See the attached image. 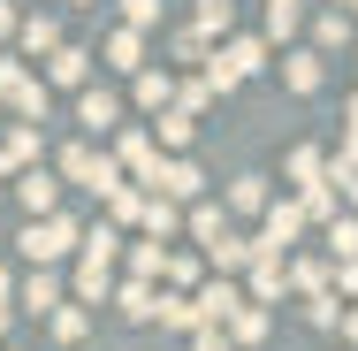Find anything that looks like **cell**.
I'll return each instance as SVG.
<instances>
[{
  "label": "cell",
  "instance_id": "obj_1",
  "mask_svg": "<svg viewBox=\"0 0 358 351\" xmlns=\"http://www.w3.org/2000/svg\"><path fill=\"white\" fill-rule=\"evenodd\" d=\"M145 191H152V199H168V207H199V199H206V176H199V160L160 153V160H152V176H145Z\"/></svg>",
  "mask_w": 358,
  "mask_h": 351
},
{
  "label": "cell",
  "instance_id": "obj_2",
  "mask_svg": "<svg viewBox=\"0 0 358 351\" xmlns=\"http://www.w3.org/2000/svg\"><path fill=\"white\" fill-rule=\"evenodd\" d=\"M76 245H84V229H76L69 214H46V221H31V229H23V260H31V268H54V260H69Z\"/></svg>",
  "mask_w": 358,
  "mask_h": 351
},
{
  "label": "cell",
  "instance_id": "obj_3",
  "mask_svg": "<svg viewBox=\"0 0 358 351\" xmlns=\"http://www.w3.org/2000/svg\"><path fill=\"white\" fill-rule=\"evenodd\" d=\"M62 184H84V191H99V199H107V191H115V184H130V176H122V168H115L92 138H76L69 153H62Z\"/></svg>",
  "mask_w": 358,
  "mask_h": 351
},
{
  "label": "cell",
  "instance_id": "obj_4",
  "mask_svg": "<svg viewBox=\"0 0 358 351\" xmlns=\"http://www.w3.org/2000/svg\"><path fill=\"white\" fill-rule=\"evenodd\" d=\"M0 107L15 123H46V84L23 69V62H0Z\"/></svg>",
  "mask_w": 358,
  "mask_h": 351
},
{
  "label": "cell",
  "instance_id": "obj_5",
  "mask_svg": "<svg viewBox=\"0 0 358 351\" xmlns=\"http://www.w3.org/2000/svg\"><path fill=\"white\" fill-rule=\"evenodd\" d=\"M107 160H115V168H122L130 184H145V176H152V160H160V145H152V130H145V123H122V130H115V153H107Z\"/></svg>",
  "mask_w": 358,
  "mask_h": 351
},
{
  "label": "cell",
  "instance_id": "obj_6",
  "mask_svg": "<svg viewBox=\"0 0 358 351\" xmlns=\"http://www.w3.org/2000/svg\"><path fill=\"white\" fill-rule=\"evenodd\" d=\"M8 191L23 199V214H31V221H46V214H62V176H46V168H23V176H15Z\"/></svg>",
  "mask_w": 358,
  "mask_h": 351
},
{
  "label": "cell",
  "instance_id": "obj_7",
  "mask_svg": "<svg viewBox=\"0 0 358 351\" xmlns=\"http://www.w3.org/2000/svg\"><path fill=\"white\" fill-rule=\"evenodd\" d=\"M191 305H199V329H229V321H236V305H244V290H236V282H199V290H191Z\"/></svg>",
  "mask_w": 358,
  "mask_h": 351
},
{
  "label": "cell",
  "instance_id": "obj_8",
  "mask_svg": "<svg viewBox=\"0 0 358 351\" xmlns=\"http://www.w3.org/2000/svg\"><path fill=\"white\" fill-rule=\"evenodd\" d=\"M76 123H84L92 138H115V130H122V99L99 92V84H84V92H76Z\"/></svg>",
  "mask_w": 358,
  "mask_h": 351
},
{
  "label": "cell",
  "instance_id": "obj_9",
  "mask_svg": "<svg viewBox=\"0 0 358 351\" xmlns=\"http://www.w3.org/2000/svg\"><path fill=\"white\" fill-rule=\"evenodd\" d=\"M183 229H191V237H199L206 252H214V245H229V237H236V221H229V214H221L214 199H199V207H183Z\"/></svg>",
  "mask_w": 358,
  "mask_h": 351
},
{
  "label": "cell",
  "instance_id": "obj_10",
  "mask_svg": "<svg viewBox=\"0 0 358 351\" xmlns=\"http://www.w3.org/2000/svg\"><path fill=\"white\" fill-rule=\"evenodd\" d=\"M289 290V260H252V282H244V305H275Z\"/></svg>",
  "mask_w": 358,
  "mask_h": 351
},
{
  "label": "cell",
  "instance_id": "obj_11",
  "mask_svg": "<svg viewBox=\"0 0 358 351\" xmlns=\"http://www.w3.org/2000/svg\"><path fill=\"white\" fill-rule=\"evenodd\" d=\"M38 84H76V92H84V84H92V54L62 39V54H46V76H38Z\"/></svg>",
  "mask_w": 358,
  "mask_h": 351
},
{
  "label": "cell",
  "instance_id": "obj_12",
  "mask_svg": "<svg viewBox=\"0 0 358 351\" xmlns=\"http://www.w3.org/2000/svg\"><path fill=\"white\" fill-rule=\"evenodd\" d=\"M214 54L229 62V69H236V84H244V76H259V69H267V39H221Z\"/></svg>",
  "mask_w": 358,
  "mask_h": 351
},
{
  "label": "cell",
  "instance_id": "obj_13",
  "mask_svg": "<svg viewBox=\"0 0 358 351\" xmlns=\"http://www.w3.org/2000/svg\"><path fill=\"white\" fill-rule=\"evenodd\" d=\"M15 298H23V313H54V305H62V275H54V268H31Z\"/></svg>",
  "mask_w": 358,
  "mask_h": 351
},
{
  "label": "cell",
  "instance_id": "obj_14",
  "mask_svg": "<svg viewBox=\"0 0 358 351\" xmlns=\"http://www.w3.org/2000/svg\"><path fill=\"white\" fill-rule=\"evenodd\" d=\"M229 23H236V0H191V31L214 46V39H229Z\"/></svg>",
  "mask_w": 358,
  "mask_h": 351
},
{
  "label": "cell",
  "instance_id": "obj_15",
  "mask_svg": "<svg viewBox=\"0 0 358 351\" xmlns=\"http://www.w3.org/2000/svg\"><path fill=\"white\" fill-rule=\"evenodd\" d=\"M320 76H328V69H320L313 46H289V54H282V84H289V92H320Z\"/></svg>",
  "mask_w": 358,
  "mask_h": 351
},
{
  "label": "cell",
  "instance_id": "obj_16",
  "mask_svg": "<svg viewBox=\"0 0 358 351\" xmlns=\"http://www.w3.org/2000/svg\"><path fill=\"white\" fill-rule=\"evenodd\" d=\"M0 160L23 176V168H38V123H8V145H0Z\"/></svg>",
  "mask_w": 358,
  "mask_h": 351
},
{
  "label": "cell",
  "instance_id": "obj_17",
  "mask_svg": "<svg viewBox=\"0 0 358 351\" xmlns=\"http://www.w3.org/2000/svg\"><path fill=\"white\" fill-rule=\"evenodd\" d=\"M221 214H267V176H229Z\"/></svg>",
  "mask_w": 358,
  "mask_h": 351
},
{
  "label": "cell",
  "instance_id": "obj_18",
  "mask_svg": "<svg viewBox=\"0 0 358 351\" xmlns=\"http://www.w3.org/2000/svg\"><path fill=\"white\" fill-rule=\"evenodd\" d=\"M130 92H138V107H152V115L176 107V76H168V69H138V76H130Z\"/></svg>",
  "mask_w": 358,
  "mask_h": 351
},
{
  "label": "cell",
  "instance_id": "obj_19",
  "mask_svg": "<svg viewBox=\"0 0 358 351\" xmlns=\"http://www.w3.org/2000/svg\"><path fill=\"white\" fill-rule=\"evenodd\" d=\"M15 39H23V54H62V23L54 15H23Z\"/></svg>",
  "mask_w": 358,
  "mask_h": 351
},
{
  "label": "cell",
  "instance_id": "obj_20",
  "mask_svg": "<svg viewBox=\"0 0 358 351\" xmlns=\"http://www.w3.org/2000/svg\"><path fill=\"white\" fill-rule=\"evenodd\" d=\"M76 252H84V260H92V268H115V252H122V229H115V221H92V229H84V245H76Z\"/></svg>",
  "mask_w": 358,
  "mask_h": 351
},
{
  "label": "cell",
  "instance_id": "obj_21",
  "mask_svg": "<svg viewBox=\"0 0 358 351\" xmlns=\"http://www.w3.org/2000/svg\"><path fill=\"white\" fill-rule=\"evenodd\" d=\"M351 39H358V23H351V15H336V8L313 23V54H320V62H328L336 46H351Z\"/></svg>",
  "mask_w": 358,
  "mask_h": 351
},
{
  "label": "cell",
  "instance_id": "obj_22",
  "mask_svg": "<svg viewBox=\"0 0 358 351\" xmlns=\"http://www.w3.org/2000/svg\"><path fill=\"white\" fill-rule=\"evenodd\" d=\"M191 138H199V123H191L183 107H160V123H152V145H168V153H183Z\"/></svg>",
  "mask_w": 358,
  "mask_h": 351
},
{
  "label": "cell",
  "instance_id": "obj_23",
  "mask_svg": "<svg viewBox=\"0 0 358 351\" xmlns=\"http://www.w3.org/2000/svg\"><path fill=\"white\" fill-rule=\"evenodd\" d=\"M76 305H115V268H76Z\"/></svg>",
  "mask_w": 358,
  "mask_h": 351
},
{
  "label": "cell",
  "instance_id": "obj_24",
  "mask_svg": "<svg viewBox=\"0 0 358 351\" xmlns=\"http://www.w3.org/2000/svg\"><path fill=\"white\" fill-rule=\"evenodd\" d=\"M115 305H122V321H152L160 313V290L152 282H115Z\"/></svg>",
  "mask_w": 358,
  "mask_h": 351
},
{
  "label": "cell",
  "instance_id": "obj_25",
  "mask_svg": "<svg viewBox=\"0 0 358 351\" xmlns=\"http://www.w3.org/2000/svg\"><path fill=\"white\" fill-rule=\"evenodd\" d=\"M145 237H152V245H168V237H176V229H183V207H168V199H152V191H145Z\"/></svg>",
  "mask_w": 358,
  "mask_h": 351
},
{
  "label": "cell",
  "instance_id": "obj_26",
  "mask_svg": "<svg viewBox=\"0 0 358 351\" xmlns=\"http://www.w3.org/2000/svg\"><path fill=\"white\" fill-rule=\"evenodd\" d=\"M289 290H305V298L336 290V260H289Z\"/></svg>",
  "mask_w": 358,
  "mask_h": 351
},
{
  "label": "cell",
  "instance_id": "obj_27",
  "mask_svg": "<svg viewBox=\"0 0 358 351\" xmlns=\"http://www.w3.org/2000/svg\"><path fill=\"white\" fill-rule=\"evenodd\" d=\"M107 69H122V76L145 69V31H115L107 39Z\"/></svg>",
  "mask_w": 358,
  "mask_h": 351
},
{
  "label": "cell",
  "instance_id": "obj_28",
  "mask_svg": "<svg viewBox=\"0 0 358 351\" xmlns=\"http://www.w3.org/2000/svg\"><path fill=\"white\" fill-rule=\"evenodd\" d=\"M160 275H168V245L138 237V245H130V282H160Z\"/></svg>",
  "mask_w": 358,
  "mask_h": 351
},
{
  "label": "cell",
  "instance_id": "obj_29",
  "mask_svg": "<svg viewBox=\"0 0 358 351\" xmlns=\"http://www.w3.org/2000/svg\"><path fill=\"white\" fill-rule=\"evenodd\" d=\"M289 184H297V191L328 184V153H320V145H297V153H289Z\"/></svg>",
  "mask_w": 358,
  "mask_h": 351
},
{
  "label": "cell",
  "instance_id": "obj_30",
  "mask_svg": "<svg viewBox=\"0 0 358 351\" xmlns=\"http://www.w3.org/2000/svg\"><path fill=\"white\" fill-rule=\"evenodd\" d=\"M138 214H145V184H115V191H107V221H115V229H130Z\"/></svg>",
  "mask_w": 358,
  "mask_h": 351
},
{
  "label": "cell",
  "instance_id": "obj_31",
  "mask_svg": "<svg viewBox=\"0 0 358 351\" xmlns=\"http://www.w3.org/2000/svg\"><path fill=\"white\" fill-rule=\"evenodd\" d=\"M152 321H160V329H183V336H191V329H199V305H191L183 290H160V313H152Z\"/></svg>",
  "mask_w": 358,
  "mask_h": 351
},
{
  "label": "cell",
  "instance_id": "obj_32",
  "mask_svg": "<svg viewBox=\"0 0 358 351\" xmlns=\"http://www.w3.org/2000/svg\"><path fill=\"white\" fill-rule=\"evenodd\" d=\"M297 214H305V221H336V214H343L336 184H313V191H297Z\"/></svg>",
  "mask_w": 358,
  "mask_h": 351
},
{
  "label": "cell",
  "instance_id": "obj_33",
  "mask_svg": "<svg viewBox=\"0 0 358 351\" xmlns=\"http://www.w3.org/2000/svg\"><path fill=\"white\" fill-rule=\"evenodd\" d=\"M328 260H336V268L358 260V214H336V221H328Z\"/></svg>",
  "mask_w": 358,
  "mask_h": 351
},
{
  "label": "cell",
  "instance_id": "obj_34",
  "mask_svg": "<svg viewBox=\"0 0 358 351\" xmlns=\"http://www.w3.org/2000/svg\"><path fill=\"white\" fill-rule=\"evenodd\" d=\"M221 336H229V344H259V336H267V305H236V321H229Z\"/></svg>",
  "mask_w": 358,
  "mask_h": 351
},
{
  "label": "cell",
  "instance_id": "obj_35",
  "mask_svg": "<svg viewBox=\"0 0 358 351\" xmlns=\"http://www.w3.org/2000/svg\"><path fill=\"white\" fill-rule=\"evenodd\" d=\"M46 321H54V336H62V344H84V336H92V313H84V305H54Z\"/></svg>",
  "mask_w": 358,
  "mask_h": 351
},
{
  "label": "cell",
  "instance_id": "obj_36",
  "mask_svg": "<svg viewBox=\"0 0 358 351\" xmlns=\"http://www.w3.org/2000/svg\"><path fill=\"white\" fill-rule=\"evenodd\" d=\"M168 54H176V62H183V69H206V54H214V46H206V39H199V31H191V23H183V31H176V39H168Z\"/></svg>",
  "mask_w": 358,
  "mask_h": 351
},
{
  "label": "cell",
  "instance_id": "obj_37",
  "mask_svg": "<svg viewBox=\"0 0 358 351\" xmlns=\"http://www.w3.org/2000/svg\"><path fill=\"white\" fill-rule=\"evenodd\" d=\"M206 260H214V268H221V282H229L236 268H252V237H229V245H214Z\"/></svg>",
  "mask_w": 358,
  "mask_h": 351
},
{
  "label": "cell",
  "instance_id": "obj_38",
  "mask_svg": "<svg viewBox=\"0 0 358 351\" xmlns=\"http://www.w3.org/2000/svg\"><path fill=\"white\" fill-rule=\"evenodd\" d=\"M305 23V0H267V39H289Z\"/></svg>",
  "mask_w": 358,
  "mask_h": 351
},
{
  "label": "cell",
  "instance_id": "obj_39",
  "mask_svg": "<svg viewBox=\"0 0 358 351\" xmlns=\"http://www.w3.org/2000/svg\"><path fill=\"white\" fill-rule=\"evenodd\" d=\"M176 107H183V115L199 123V115L214 107V92H206V76H183V84H176Z\"/></svg>",
  "mask_w": 358,
  "mask_h": 351
},
{
  "label": "cell",
  "instance_id": "obj_40",
  "mask_svg": "<svg viewBox=\"0 0 358 351\" xmlns=\"http://www.w3.org/2000/svg\"><path fill=\"white\" fill-rule=\"evenodd\" d=\"M305 313H313V329H336V321H343V298L320 290V298H305Z\"/></svg>",
  "mask_w": 358,
  "mask_h": 351
},
{
  "label": "cell",
  "instance_id": "obj_41",
  "mask_svg": "<svg viewBox=\"0 0 358 351\" xmlns=\"http://www.w3.org/2000/svg\"><path fill=\"white\" fill-rule=\"evenodd\" d=\"M168 282L191 298V282H199V252H168Z\"/></svg>",
  "mask_w": 358,
  "mask_h": 351
},
{
  "label": "cell",
  "instance_id": "obj_42",
  "mask_svg": "<svg viewBox=\"0 0 358 351\" xmlns=\"http://www.w3.org/2000/svg\"><path fill=\"white\" fill-rule=\"evenodd\" d=\"M160 23V0H122V31H152Z\"/></svg>",
  "mask_w": 358,
  "mask_h": 351
},
{
  "label": "cell",
  "instance_id": "obj_43",
  "mask_svg": "<svg viewBox=\"0 0 358 351\" xmlns=\"http://www.w3.org/2000/svg\"><path fill=\"white\" fill-rule=\"evenodd\" d=\"M191 351H236V344H229L221 329H191Z\"/></svg>",
  "mask_w": 358,
  "mask_h": 351
},
{
  "label": "cell",
  "instance_id": "obj_44",
  "mask_svg": "<svg viewBox=\"0 0 358 351\" xmlns=\"http://www.w3.org/2000/svg\"><path fill=\"white\" fill-rule=\"evenodd\" d=\"M336 282H343V298H358V260H343V268H336Z\"/></svg>",
  "mask_w": 358,
  "mask_h": 351
},
{
  "label": "cell",
  "instance_id": "obj_45",
  "mask_svg": "<svg viewBox=\"0 0 358 351\" xmlns=\"http://www.w3.org/2000/svg\"><path fill=\"white\" fill-rule=\"evenodd\" d=\"M15 23H23V15H15V0H0V39H15Z\"/></svg>",
  "mask_w": 358,
  "mask_h": 351
},
{
  "label": "cell",
  "instance_id": "obj_46",
  "mask_svg": "<svg viewBox=\"0 0 358 351\" xmlns=\"http://www.w3.org/2000/svg\"><path fill=\"white\" fill-rule=\"evenodd\" d=\"M336 329H343V344H358V305H343V321H336Z\"/></svg>",
  "mask_w": 358,
  "mask_h": 351
},
{
  "label": "cell",
  "instance_id": "obj_47",
  "mask_svg": "<svg viewBox=\"0 0 358 351\" xmlns=\"http://www.w3.org/2000/svg\"><path fill=\"white\" fill-rule=\"evenodd\" d=\"M336 191H343V214H358V176H343Z\"/></svg>",
  "mask_w": 358,
  "mask_h": 351
},
{
  "label": "cell",
  "instance_id": "obj_48",
  "mask_svg": "<svg viewBox=\"0 0 358 351\" xmlns=\"http://www.w3.org/2000/svg\"><path fill=\"white\" fill-rule=\"evenodd\" d=\"M343 130H358V92H351V107H343Z\"/></svg>",
  "mask_w": 358,
  "mask_h": 351
},
{
  "label": "cell",
  "instance_id": "obj_49",
  "mask_svg": "<svg viewBox=\"0 0 358 351\" xmlns=\"http://www.w3.org/2000/svg\"><path fill=\"white\" fill-rule=\"evenodd\" d=\"M8 176H15V168H8V160H0V191H8Z\"/></svg>",
  "mask_w": 358,
  "mask_h": 351
},
{
  "label": "cell",
  "instance_id": "obj_50",
  "mask_svg": "<svg viewBox=\"0 0 358 351\" xmlns=\"http://www.w3.org/2000/svg\"><path fill=\"white\" fill-rule=\"evenodd\" d=\"M0 336H8V298H0Z\"/></svg>",
  "mask_w": 358,
  "mask_h": 351
},
{
  "label": "cell",
  "instance_id": "obj_51",
  "mask_svg": "<svg viewBox=\"0 0 358 351\" xmlns=\"http://www.w3.org/2000/svg\"><path fill=\"white\" fill-rule=\"evenodd\" d=\"M351 8H358V0H336V15H351Z\"/></svg>",
  "mask_w": 358,
  "mask_h": 351
},
{
  "label": "cell",
  "instance_id": "obj_52",
  "mask_svg": "<svg viewBox=\"0 0 358 351\" xmlns=\"http://www.w3.org/2000/svg\"><path fill=\"white\" fill-rule=\"evenodd\" d=\"M69 8H99V0H69Z\"/></svg>",
  "mask_w": 358,
  "mask_h": 351
},
{
  "label": "cell",
  "instance_id": "obj_53",
  "mask_svg": "<svg viewBox=\"0 0 358 351\" xmlns=\"http://www.w3.org/2000/svg\"><path fill=\"white\" fill-rule=\"evenodd\" d=\"M0 298H8V268H0Z\"/></svg>",
  "mask_w": 358,
  "mask_h": 351
}]
</instances>
